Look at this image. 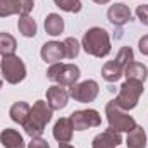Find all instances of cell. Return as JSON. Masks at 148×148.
I'll list each match as a JSON object with an SVG mask.
<instances>
[{
	"label": "cell",
	"instance_id": "1",
	"mask_svg": "<svg viewBox=\"0 0 148 148\" xmlns=\"http://www.w3.org/2000/svg\"><path fill=\"white\" fill-rule=\"evenodd\" d=\"M52 112H53L52 107L45 100L35 102V105L31 107L29 115H28V119H26V122L23 126L24 131H26V134L31 136V138L41 136L43 131H45V127H47V124L52 121Z\"/></svg>",
	"mask_w": 148,
	"mask_h": 148
},
{
	"label": "cell",
	"instance_id": "2",
	"mask_svg": "<svg viewBox=\"0 0 148 148\" xmlns=\"http://www.w3.org/2000/svg\"><path fill=\"white\" fill-rule=\"evenodd\" d=\"M81 47L84 48L86 53L93 57H107L110 53V36L103 28H90L81 41Z\"/></svg>",
	"mask_w": 148,
	"mask_h": 148
},
{
	"label": "cell",
	"instance_id": "3",
	"mask_svg": "<svg viewBox=\"0 0 148 148\" xmlns=\"http://www.w3.org/2000/svg\"><path fill=\"white\" fill-rule=\"evenodd\" d=\"M145 91V86L141 81H134V79H126L121 86V91L117 95V98L114 100V103L122 109V110H133L138 102H140V97L143 95Z\"/></svg>",
	"mask_w": 148,
	"mask_h": 148
},
{
	"label": "cell",
	"instance_id": "4",
	"mask_svg": "<svg viewBox=\"0 0 148 148\" xmlns=\"http://www.w3.org/2000/svg\"><path fill=\"white\" fill-rule=\"evenodd\" d=\"M134 60V53L131 47H122L114 60H109L102 67V77L109 83H115L121 79V76L126 71V66Z\"/></svg>",
	"mask_w": 148,
	"mask_h": 148
},
{
	"label": "cell",
	"instance_id": "5",
	"mask_svg": "<svg viewBox=\"0 0 148 148\" xmlns=\"http://www.w3.org/2000/svg\"><path fill=\"white\" fill-rule=\"evenodd\" d=\"M105 115H107V121H109V127L119 131V133H122V131L129 133V131H133V129L136 127L134 117L129 115L126 110L119 109V107L114 103V100L105 105Z\"/></svg>",
	"mask_w": 148,
	"mask_h": 148
},
{
	"label": "cell",
	"instance_id": "6",
	"mask_svg": "<svg viewBox=\"0 0 148 148\" xmlns=\"http://www.w3.org/2000/svg\"><path fill=\"white\" fill-rule=\"evenodd\" d=\"M81 71L74 64H52L47 71V77L50 81H55L60 86H73L77 83Z\"/></svg>",
	"mask_w": 148,
	"mask_h": 148
},
{
	"label": "cell",
	"instance_id": "7",
	"mask_svg": "<svg viewBox=\"0 0 148 148\" xmlns=\"http://www.w3.org/2000/svg\"><path fill=\"white\" fill-rule=\"evenodd\" d=\"M0 69L3 79L10 84H17L26 77V66L17 55H5L0 60Z\"/></svg>",
	"mask_w": 148,
	"mask_h": 148
},
{
	"label": "cell",
	"instance_id": "8",
	"mask_svg": "<svg viewBox=\"0 0 148 148\" xmlns=\"http://www.w3.org/2000/svg\"><path fill=\"white\" fill-rule=\"evenodd\" d=\"M98 83L93 81V79H86L83 83H76L73 86H69V97L74 98L76 102L79 103H88V102H93L97 97H98Z\"/></svg>",
	"mask_w": 148,
	"mask_h": 148
},
{
	"label": "cell",
	"instance_id": "9",
	"mask_svg": "<svg viewBox=\"0 0 148 148\" xmlns=\"http://www.w3.org/2000/svg\"><path fill=\"white\" fill-rule=\"evenodd\" d=\"M71 122H73L74 131H86L90 127H98L102 124V117L95 109H86V110H76L71 114Z\"/></svg>",
	"mask_w": 148,
	"mask_h": 148
},
{
	"label": "cell",
	"instance_id": "10",
	"mask_svg": "<svg viewBox=\"0 0 148 148\" xmlns=\"http://www.w3.org/2000/svg\"><path fill=\"white\" fill-rule=\"evenodd\" d=\"M41 59L47 64H59L62 59H66V52H64V45L60 41H47L41 47L40 52Z\"/></svg>",
	"mask_w": 148,
	"mask_h": 148
},
{
	"label": "cell",
	"instance_id": "11",
	"mask_svg": "<svg viewBox=\"0 0 148 148\" xmlns=\"http://www.w3.org/2000/svg\"><path fill=\"white\" fill-rule=\"evenodd\" d=\"M69 102V91L62 88L60 84L50 86L47 90V103L52 107V110H60L67 105Z\"/></svg>",
	"mask_w": 148,
	"mask_h": 148
},
{
	"label": "cell",
	"instance_id": "12",
	"mask_svg": "<svg viewBox=\"0 0 148 148\" xmlns=\"http://www.w3.org/2000/svg\"><path fill=\"white\" fill-rule=\"evenodd\" d=\"M122 143V136H121V133L119 131H115V129H105L103 133H100L98 136H95L93 138V148H115L117 145H121Z\"/></svg>",
	"mask_w": 148,
	"mask_h": 148
},
{
	"label": "cell",
	"instance_id": "13",
	"mask_svg": "<svg viewBox=\"0 0 148 148\" xmlns=\"http://www.w3.org/2000/svg\"><path fill=\"white\" fill-rule=\"evenodd\" d=\"M107 17L115 28H121L131 21V10L124 3H114V5H110V9L107 12Z\"/></svg>",
	"mask_w": 148,
	"mask_h": 148
},
{
	"label": "cell",
	"instance_id": "14",
	"mask_svg": "<svg viewBox=\"0 0 148 148\" xmlns=\"http://www.w3.org/2000/svg\"><path fill=\"white\" fill-rule=\"evenodd\" d=\"M73 122L69 117H60L53 126V138L59 143H69L73 140Z\"/></svg>",
	"mask_w": 148,
	"mask_h": 148
},
{
	"label": "cell",
	"instance_id": "15",
	"mask_svg": "<svg viewBox=\"0 0 148 148\" xmlns=\"http://www.w3.org/2000/svg\"><path fill=\"white\" fill-rule=\"evenodd\" d=\"M0 143L5 148H24V140L19 134V131L10 129V127L3 129L0 133Z\"/></svg>",
	"mask_w": 148,
	"mask_h": 148
},
{
	"label": "cell",
	"instance_id": "16",
	"mask_svg": "<svg viewBox=\"0 0 148 148\" xmlns=\"http://www.w3.org/2000/svg\"><path fill=\"white\" fill-rule=\"evenodd\" d=\"M126 77L127 79H134V81H141V83H145V79L148 77V67L145 64H140V62H129L127 66H126Z\"/></svg>",
	"mask_w": 148,
	"mask_h": 148
},
{
	"label": "cell",
	"instance_id": "17",
	"mask_svg": "<svg viewBox=\"0 0 148 148\" xmlns=\"http://www.w3.org/2000/svg\"><path fill=\"white\" fill-rule=\"evenodd\" d=\"M127 148H147V133L141 126H136L133 131L127 133L126 140Z\"/></svg>",
	"mask_w": 148,
	"mask_h": 148
},
{
	"label": "cell",
	"instance_id": "18",
	"mask_svg": "<svg viewBox=\"0 0 148 148\" xmlns=\"http://www.w3.org/2000/svg\"><path fill=\"white\" fill-rule=\"evenodd\" d=\"M29 110H31V107L26 103V102H16L12 107H10V119L14 121V122H17V124H21V126H24V122H26V119H28V115H29Z\"/></svg>",
	"mask_w": 148,
	"mask_h": 148
},
{
	"label": "cell",
	"instance_id": "19",
	"mask_svg": "<svg viewBox=\"0 0 148 148\" xmlns=\"http://www.w3.org/2000/svg\"><path fill=\"white\" fill-rule=\"evenodd\" d=\"M45 31L50 36H59L64 31V19L59 14H48L45 19Z\"/></svg>",
	"mask_w": 148,
	"mask_h": 148
},
{
	"label": "cell",
	"instance_id": "20",
	"mask_svg": "<svg viewBox=\"0 0 148 148\" xmlns=\"http://www.w3.org/2000/svg\"><path fill=\"white\" fill-rule=\"evenodd\" d=\"M17 29L23 36L26 38H33L36 35V23L33 17L29 16H19V21H17Z\"/></svg>",
	"mask_w": 148,
	"mask_h": 148
},
{
	"label": "cell",
	"instance_id": "21",
	"mask_svg": "<svg viewBox=\"0 0 148 148\" xmlns=\"http://www.w3.org/2000/svg\"><path fill=\"white\" fill-rule=\"evenodd\" d=\"M17 48V43H16V38L9 33H0V55L5 57V55H14Z\"/></svg>",
	"mask_w": 148,
	"mask_h": 148
},
{
	"label": "cell",
	"instance_id": "22",
	"mask_svg": "<svg viewBox=\"0 0 148 148\" xmlns=\"http://www.w3.org/2000/svg\"><path fill=\"white\" fill-rule=\"evenodd\" d=\"M12 14L21 16V0H0V17H9Z\"/></svg>",
	"mask_w": 148,
	"mask_h": 148
},
{
	"label": "cell",
	"instance_id": "23",
	"mask_svg": "<svg viewBox=\"0 0 148 148\" xmlns=\"http://www.w3.org/2000/svg\"><path fill=\"white\" fill-rule=\"evenodd\" d=\"M62 45H64L66 59H76V57H77V53H79V48H81V45H79V41H77L76 38H73V36L66 38V40L62 41Z\"/></svg>",
	"mask_w": 148,
	"mask_h": 148
},
{
	"label": "cell",
	"instance_id": "24",
	"mask_svg": "<svg viewBox=\"0 0 148 148\" xmlns=\"http://www.w3.org/2000/svg\"><path fill=\"white\" fill-rule=\"evenodd\" d=\"M53 3L60 9V10H66V12H79L81 10V0H53Z\"/></svg>",
	"mask_w": 148,
	"mask_h": 148
},
{
	"label": "cell",
	"instance_id": "25",
	"mask_svg": "<svg viewBox=\"0 0 148 148\" xmlns=\"http://www.w3.org/2000/svg\"><path fill=\"white\" fill-rule=\"evenodd\" d=\"M136 16H138V19L141 21V24L148 26V5L147 3L138 5V9H136Z\"/></svg>",
	"mask_w": 148,
	"mask_h": 148
},
{
	"label": "cell",
	"instance_id": "26",
	"mask_svg": "<svg viewBox=\"0 0 148 148\" xmlns=\"http://www.w3.org/2000/svg\"><path fill=\"white\" fill-rule=\"evenodd\" d=\"M28 148H50V145H48L47 140H43L41 136H38V138H31Z\"/></svg>",
	"mask_w": 148,
	"mask_h": 148
},
{
	"label": "cell",
	"instance_id": "27",
	"mask_svg": "<svg viewBox=\"0 0 148 148\" xmlns=\"http://www.w3.org/2000/svg\"><path fill=\"white\" fill-rule=\"evenodd\" d=\"M138 47H140V52H141L143 55H148V35H145L143 38H140Z\"/></svg>",
	"mask_w": 148,
	"mask_h": 148
},
{
	"label": "cell",
	"instance_id": "28",
	"mask_svg": "<svg viewBox=\"0 0 148 148\" xmlns=\"http://www.w3.org/2000/svg\"><path fill=\"white\" fill-rule=\"evenodd\" d=\"M59 148H74V147L69 145V143H59Z\"/></svg>",
	"mask_w": 148,
	"mask_h": 148
},
{
	"label": "cell",
	"instance_id": "29",
	"mask_svg": "<svg viewBox=\"0 0 148 148\" xmlns=\"http://www.w3.org/2000/svg\"><path fill=\"white\" fill-rule=\"evenodd\" d=\"M95 3H100V5H103V3H109L110 0H93Z\"/></svg>",
	"mask_w": 148,
	"mask_h": 148
},
{
	"label": "cell",
	"instance_id": "30",
	"mask_svg": "<svg viewBox=\"0 0 148 148\" xmlns=\"http://www.w3.org/2000/svg\"><path fill=\"white\" fill-rule=\"evenodd\" d=\"M0 88H2V81H0Z\"/></svg>",
	"mask_w": 148,
	"mask_h": 148
}]
</instances>
